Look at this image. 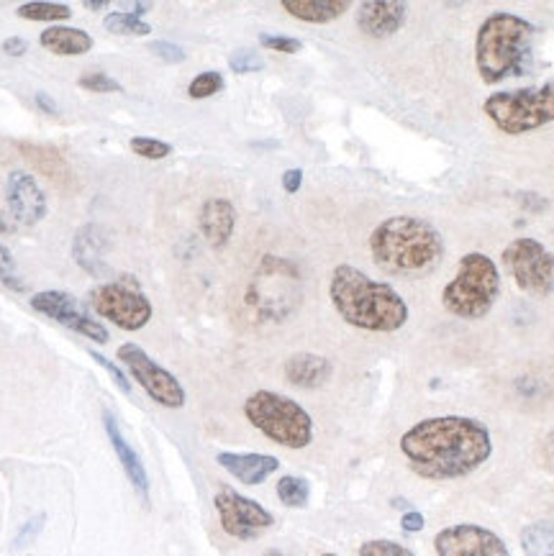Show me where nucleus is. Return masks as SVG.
I'll return each instance as SVG.
<instances>
[{"label":"nucleus","mask_w":554,"mask_h":556,"mask_svg":"<svg viewBox=\"0 0 554 556\" xmlns=\"http://www.w3.org/2000/svg\"><path fill=\"white\" fill-rule=\"evenodd\" d=\"M131 152L144 156V160H165V156L173 154V144H167V141H160V139H149V137H137L129 141Z\"/></svg>","instance_id":"obj_28"},{"label":"nucleus","mask_w":554,"mask_h":556,"mask_svg":"<svg viewBox=\"0 0 554 556\" xmlns=\"http://www.w3.org/2000/svg\"><path fill=\"white\" fill-rule=\"evenodd\" d=\"M229 67L231 73L237 75H250V73H260V70L265 67V62H262L260 54L250 52V49H241V52H234L229 56Z\"/></svg>","instance_id":"obj_30"},{"label":"nucleus","mask_w":554,"mask_h":556,"mask_svg":"<svg viewBox=\"0 0 554 556\" xmlns=\"http://www.w3.org/2000/svg\"><path fill=\"white\" fill-rule=\"evenodd\" d=\"M360 556H416L408 546L390 539H373L360 546Z\"/></svg>","instance_id":"obj_29"},{"label":"nucleus","mask_w":554,"mask_h":556,"mask_svg":"<svg viewBox=\"0 0 554 556\" xmlns=\"http://www.w3.org/2000/svg\"><path fill=\"white\" fill-rule=\"evenodd\" d=\"M329 298L339 318L360 331L393 333L408 324V305L401 292L352 265L333 267Z\"/></svg>","instance_id":"obj_2"},{"label":"nucleus","mask_w":554,"mask_h":556,"mask_svg":"<svg viewBox=\"0 0 554 556\" xmlns=\"http://www.w3.org/2000/svg\"><path fill=\"white\" fill-rule=\"evenodd\" d=\"M5 201H9L11 216L21 226H37L47 218V195L37 182V177L24 169H13L5 180Z\"/></svg>","instance_id":"obj_14"},{"label":"nucleus","mask_w":554,"mask_h":556,"mask_svg":"<svg viewBox=\"0 0 554 556\" xmlns=\"http://www.w3.org/2000/svg\"><path fill=\"white\" fill-rule=\"evenodd\" d=\"M39 45L56 56H80L92 49V37L83 28L49 26L47 31H41Z\"/></svg>","instance_id":"obj_21"},{"label":"nucleus","mask_w":554,"mask_h":556,"mask_svg":"<svg viewBox=\"0 0 554 556\" xmlns=\"http://www.w3.org/2000/svg\"><path fill=\"white\" fill-rule=\"evenodd\" d=\"M280 5L303 24H331L352 9L350 0H282Z\"/></svg>","instance_id":"obj_20"},{"label":"nucleus","mask_w":554,"mask_h":556,"mask_svg":"<svg viewBox=\"0 0 554 556\" xmlns=\"http://www.w3.org/2000/svg\"><path fill=\"white\" fill-rule=\"evenodd\" d=\"M503 267L516 288L531 298H550L554 292V254L542 241L518 237L501 252Z\"/></svg>","instance_id":"obj_8"},{"label":"nucleus","mask_w":554,"mask_h":556,"mask_svg":"<svg viewBox=\"0 0 554 556\" xmlns=\"http://www.w3.org/2000/svg\"><path fill=\"white\" fill-rule=\"evenodd\" d=\"M552 452H554V437H552Z\"/></svg>","instance_id":"obj_45"},{"label":"nucleus","mask_w":554,"mask_h":556,"mask_svg":"<svg viewBox=\"0 0 554 556\" xmlns=\"http://www.w3.org/2000/svg\"><path fill=\"white\" fill-rule=\"evenodd\" d=\"M103 26L105 31L121 34V37H147V34H152V26H149L144 18L134 16L129 11L109 13V16L103 18Z\"/></svg>","instance_id":"obj_25"},{"label":"nucleus","mask_w":554,"mask_h":556,"mask_svg":"<svg viewBox=\"0 0 554 556\" xmlns=\"http://www.w3.org/2000/svg\"><path fill=\"white\" fill-rule=\"evenodd\" d=\"M45 523H47V516H45V513H39V516L28 518L26 523L21 526L18 536H16V541H13V548H24V546L32 544V541L39 536V531L45 529Z\"/></svg>","instance_id":"obj_34"},{"label":"nucleus","mask_w":554,"mask_h":556,"mask_svg":"<svg viewBox=\"0 0 554 556\" xmlns=\"http://www.w3.org/2000/svg\"><path fill=\"white\" fill-rule=\"evenodd\" d=\"M260 45L265 47V49H273V52H280V54H298L303 49V41L301 39L275 37V34H262Z\"/></svg>","instance_id":"obj_33"},{"label":"nucleus","mask_w":554,"mask_h":556,"mask_svg":"<svg viewBox=\"0 0 554 556\" xmlns=\"http://www.w3.org/2000/svg\"><path fill=\"white\" fill-rule=\"evenodd\" d=\"M213 505H216L218 520H222L224 533L239 541H254L262 533L275 526V516L267 508H262L257 501L237 493L234 488H218L213 495Z\"/></svg>","instance_id":"obj_11"},{"label":"nucleus","mask_w":554,"mask_h":556,"mask_svg":"<svg viewBox=\"0 0 554 556\" xmlns=\"http://www.w3.org/2000/svg\"><path fill=\"white\" fill-rule=\"evenodd\" d=\"M103 426H105V433H109L113 452H116L121 467H124V472H126V477H129V482L134 484V490H137V495L141 497V501L149 503L147 469H144V465H141L139 454L134 452V446L124 439V433H121V429H118V420L113 418L111 410H103Z\"/></svg>","instance_id":"obj_16"},{"label":"nucleus","mask_w":554,"mask_h":556,"mask_svg":"<svg viewBox=\"0 0 554 556\" xmlns=\"http://www.w3.org/2000/svg\"><path fill=\"white\" fill-rule=\"evenodd\" d=\"M88 354L92 356V359H96V362H98V367H103V369H105V372H109V375H111V380H113V382H116V384H118V388L126 392V395H129V392H131V382H129V377H126L124 372H121V369H118L116 365H113V362H111V359H105V356H103V354L92 352V349H90V352H88Z\"/></svg>","instance_id":"obj_35"},{"label":"nucleus","mask_w":554,"mask_h":556,"mask_svg":"<svg viewBox=\"0 0 554 556\" xmlns=\"http://www.w3.org/2000/svg\"><path fill=\"white\" fill-rule=\"evenodd\" d=\"M34 103H37V109L45 111L47 116H56V113H60V109H56V103L52 101V98L47 96V92H37V98H34Z\"/></svg>","instance_id":"obj_40"},{"label":"nucleus","mask_w":554,"mask_h":556,"mask_svg":"<svg viewBox=\"0 0 554 556\" xmlns=\"http://www.w3.org/2000/svg\"><path fill=\"white\" fill-rule=\"evenodd\" d=\"M11 231H13V226L3 216H0V233H11Z\"/></svg>","instance_id":"obj_42"},{"label":"nucleus","mask_w":554,"mask_h":556,"mask_svg":"<svg viewBox=\"0 0 554 556\" xmlns=\"http://www.w3.org/2000/svg\"><path fill=\"white\" fill-rule=\"evenodd\" d=\"M424 526H426V518H424L421 513H418V510H406V513H403V518H401V529L406 531V533H418V531H424Z\"/></svg>","instance_id":"obj_37"},{"label":"nucleus","mask_w":554,"mask_h":556,"mask_svg":"<svg viewBox=\"0 0 554 556\" xmlns=\"http://www.w3.org/2000/svg\"><path fill=\"white\" fill-rule=\"evenodd\" d=\"M116 354H118V362H124V367L129 369L134 380L141 384V390H144L154 403L169 410L182 408L185 390L180 380H177L169 369L160 367L158 362L144 352V349L137 344H121Z\"/></svg>","instance_id":"obj_10"},{"label":"nucleus","mask_w":554,"mask_h":556,"mask_svg":"<svg viewBox=\"0 0 554 556\" xmlns=\"http://www.w3.org/2000/svg\"><path fill=\"white\" fill-rule=\"evenodd\" d=\"M482 113L506 137L537 131L554 121V77L529 88L493 92L482 103Z\"/></svg>","instance_id":"obj_7"},{"label":"nucleus","mask_w":554,"mask_h":556,"mask_svg":"<svg viewBox=\"0 0 554 556\" xmlns=\"http://www.w3.org/2000/svg\"><path fill=\"white\" fill-rule=\"evenodd\" d=\"M322 556H339V554H322Z\"/></svg>","instance_id":"obj_44"},{"label":"nucleus","mask_w":554,"mask_h":556,"mask_svg":"<svg viewBox=\"0 0 554 556\" xmlns=\"http://www.w3.org/2000/svg\"><path fill=\"white\" fill-rule=\"evenodd\" d=\"M369 254L388 275H421L442 262L444 237L426 218L390 216L369 233Z\"/></svg>","instance_id":"obj_3"},{"label":"nucleus","mask_w":554,"mask_h":556,"mask_svg":"<svg viewBox=\"0 0 554 556\" xmlns=\"http://www.w3.org/2000/svg\"><path fill=\"white\" fill-rule=\"evenodd\" d=\"M277 497H280L282 505L288 508H305L311 497V484L303 480V477L286 475L277 482Z\"/></svg>","instance_id":"obj_26"},{"label":"nucleus","mask_w":554,"mask_h":556,"mask_svg":"<svg viewBox=\"0 0 554 556\" xmlns=\"http://www.w3.org/2000/svg\"><path fill=\"white\" fill-rule=\"evenodd\" d=\"M0 282L16 292L26 290V285L16 277V260H13V254L3 244H0Z\"/></svg>","instance_id":"obj_31"},{"label":"nucleus","mask_w":554,"mask_h":556,"mask_svg":"<svg viewBox=\"0 0 554 556\" xmlns=\"http://www.w3.org/2000/svg\"><path fill=\"white\" fill-rule=\"evenodd\" d=\"M267 556H282V554H280V552H269Z\"/></svg>","instance_id":"obj_43"},{"label":"nucleus","mask_w":554,"mask_h":556,"mask_svg":"<svg viewBox=\"0 0 554 556\" xmlns=\"http://www.w3.org/2000/svg\"><path fill=\"white\" fill-rule=\"evenodd\" d=\"M401 454L411 472L431 482L462 480L493 454L488 426L467 416L424 418L401 437Z\"/></svg>","instance_id":"obj_1"},{"label":"nucleus","mask_w":554,"mask_h":556,"mask_svg":"<svg viewBox=\"0 0 554 556\" xmlns=\"http://www.w3.org/2000/svg\"><path fill=\"white\" fill-rule=\"evenodd\" d=\"M408 18V3L403 0H365L357 5V28L365 37L386 39L403 28Z\"/></svg>","instance_id":"obj_15"},{"label":"nucleus","mask_w":554,"mask_h":556,"mask_svg":"<svg viewBox=\"0 0 554 556\" xmlns=\"http://www.w3.org/2000/svg\"><path fill=\"white\" fill-rule=\"evenodd\" d=\"M437 556H511L499 533L478 523L446 526L435 536Z\"/></svg>","instance_id":"obj_13"},{"label":"nucleus","mask_w":554,"mask_h":556,"mask_svg":"<svg viewBox=\"0 0 554 556\" xmlns=\"http://www.w3.org/2000/svg\"><path fill=\"white\" fill-rule=\"evenodd\" d=\"M103 247H105V241H98V228L85 226L83 231L75 237V244H73L75 262L80 267L88 269L90 275H98V262H101V256H103Z\"/></svg>","instance_id":"obj_22"},{"label":"nucleus","mask_w":554,"mask_h":556,"mask_svg":"<svg viewBox=\"0 0 554 556\" xmlns=\"http://www.w3.org/2000/svg\"><path fill=\"white\" fill-rule=\"evenodd\" d=\"M537 26L511 11H495L475 34V67L486 85H499L506 77L524 75Z\"/></svg>","instance_id":"obj_4"},{"label":"nucleus","mask_w":554,"mask_h":556,"mask_svg":"<svg viewBox=\"0 0 554 556\" xmlns=\"http://www.w3.org/2000/svg\"><path fill=\"white\" fill-rule=\"evenodd\" d=\"M16 13L26 21H45V24H56V21H67L70 16H73L70 5H65V3H45V0L21 3Z\"/></svg>","instance_id":"obj_24"},{"label":"nucleus","mask_w":554,"mask_h":556,"mask_svg":"<svg viewBox=\"0 0 554 556\" xmlns=\"http://www.w3.org/2000/svg\"><path fill=\"white\" fill-rule=\"evenodd\" d=\"M521 552L527 556H554V523L537 520V523L524 526Z\"/></svg>","instance_id":"obj_23"},{"label":"nucleus","mask_w":554,"mask_h":556,"mask_svg":"<svg viewBox=\"0 0 554 556\" xmlns=\"http://www.w3.org/2000/svg\"><path fill=\"white\" fill-rule=\"evenodd\" d=\"M501 295V273L482 252H470L459 260L457 275L444 285L442 305L462 320H480L493 311Z\"/></svg>","instance_id":"obj_5"},{"label":"nucleus","mask_w":554,"mask_h":556,"mask_svg":"<svg viewBox=\"0 0 554 556\" xmlns=\"http://www.w3.org/2000/svg\"><path fill=\"white\" fill-rule=\"evenodd\" d=\"M244 416L273 444L305 448L314 441V418L293 397L273 390H257L247 397Z\"/></svg>","instance_id":"obj_6"},{"label":"nucleus","mask_w":554,"mask_h":556,"mask_svg":"<svg viewBox=\"0 0 554 556\" xmlns=\"http://www.w3.org/2000/svg\"><path fill=\"white\" fill-rule=\"evenodd\" d=\"M32 308L41 313V316L56 320V324L65 326V329L80 333L85 339L98 341V344H109L111 341L109 329H105L101 320H92L88 313L83 311V305L70 295V292H62V290L37 292V295L32 298Z\"/></svg>","instance_id":"obj_12"},{"label":"nucleus","mask_w":554,"mask_h":556,"mask_svg":"<svg viewBox=\"0 0 554 556\" xmlns=\"http://www.w3.org/2000/svg\"><path fill=\"white\" fill-rule=\"evenodd\" d=\"M224 90V75L216 73V70H209V73L196 75L188 85V96L193 101H205V98L216 96V92Z\"/></svg>","instance_id":"obj_27"},{"label":"nucleus","mask_w":554,"mask_h":556,"mask_svg":"<svg viewBox=\"0 0 554 556\" xmlns=\"http://www.w3.org/2000/svg\"><path fill=\"white\" fill-rule=\"evenodd\" d=\"M149 52H154L162 62H169V64H177L185 60V52L177 45H173V41H152V45H149Z\"/></svg>","instance_id":"obj_36"},{"label":"nucleus","mask_w":554,"mask_h":556,"mask_svg":"<svg viewBox=\"0 0 554 556\" xmlns=\"http://www.w3.org/2000/svg\"><path fill=\"white\" fill-rule=\"evenodd\" d=\"M301 185H303V169L293 167V169H286V173H282V190L290 192V195L301 190Z\"/></svg>","instance_id":"obj_38"},{"label":"nucleus","mask_w":554,"mask_h":556,"mask_svg":"<svg viewBox=\"0 0 554 556\" xmlns=\"http://www.w3.org/2000/svg\"><path fill=\"white\" fill-rule=\"evenodd\" d=\"M331 372H333L331 362L326 359V356H318V354H309V352L293 354L286 362L288 382L295 384V388H303V390L322 388V384L329 382Z\"/></svg>","instance_id":"obj_19"},{"label":"nucleus","mask_w":554,"mask_h":556,"mask_svg":"<svg viewBox=\"0 0 554 556\" xmlns=\"http://www.w3.org/2000/svg\"><path fill=\"white\" fill-rule=\"evenodd\" d=\"M26 49H28V41L21 39V37H11V39L3 41V52L11 54V56L26 54Z\"/></svg>","instance_id":"obj_39"},{"label":"nucleus","mask_w":554,"mask_h":556,"mask_svg":"<svg viewBox=\"0 0 554 556\" xmlns=\"http://www.w3.org/2000/svg\"><path fill=\"white\" fill-rule=\"evenodd\" d=\"M77 85L88 92H121L124 90V85H121L118 80H113L111 75H103V73L83 75L80 80H77Z\"/></svg>","instance_id":"obj_32"},{"label":"nucleus","mask_w":554,"mask_h":556,"mask_svg":"<svg viewBox=\"0 0 554 556\" xmlns=\"http://www.w3.org/2000/svg\"><path fill=\"white\" fill-rule=\"evenodd\" d=\"M85 9H88V11H101V9H105V5H109V3H105V0H85Z\"/></svg>","instance_id":"obj_41"},{"label":"nucleus","mask_w":554,"mask_h":556,"mask_svg":"<svg viewBox=\"0 0 554 556\" xmlns=\"http://www.w3.org/2000/svg\"><path fill=\"white\" fill-rule=\"evenodd\" d=\"M90 305L98 316L111 320L121 331H139L152 320V303L131 285L105 282L90 292Z\"/></svg>","instance_id":"obj_9"},{"label":"nucleus","mask_w":554,"mask_h":556,"mask_svg":"<svg viewBox=\"0 0 554 556\" xmlns=\"http://www.w3.org/2000/svg\"><path fill=\"white\" fill-rule=\"evenodd\" d=\"M198 224H201V233L213 249H224L229 244L234 226H237V208L226 198H209L203 203Z\"/></svg>","instance_id":"obj_17"},{"label":"nucleus","mask_w":554,"mask_h":556,"mask_svg":"<svg viewBox=\"0 0 554 556\" xmlns=\"http://www.w3.org/2000/svg\"><path fill=\"white\" fill-rule=\"evenodd\" d=\"M231 477H237L241 484H262L269 475L280 469V459L269 454H237V452H222L216 456Z\"/></svg>","instance_id":"obj_18"}]
</instances>
